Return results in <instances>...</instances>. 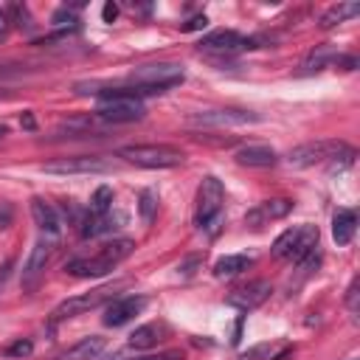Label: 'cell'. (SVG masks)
Listing matches in <instances>:
<instances>
[{"label": "cell", "instance_id": "24", "mask_svg": "<svg viewBox=\"0 0 360 360\" xmlns=\"http://www.w3.org/2000/svg\"><path fill=\"white\" fill-rule=\"evenodd\" d=\"M110 208H112V188H110V186H98L96 194L90 197V208H87V214L101 217V214H110Z\"/></svg>", "mask_w": 360, "mask_h": 360}, {"label": "cell", "instance_id": "22", "mask_svg": "<svg viewBox=\"0 0 360 360\" xmlns=\"http://www.w3.org/2000/svg\"><path fill=\"white\" fill-rule=\"evenodd\" d=\"M335 59H338V53L332 51V48H318V51H312L309 56H307V62L301 65V76H307V73H318V70H323L326 65H335Z\"/></svg>", "mask_w": 360, "mask_h": 360}, {"label": "cell", "instance_id": "29", "mask_svg": "<svg viewBox=\"0 0 360 360\" xmlns=\"http://www.w3.org/2000/svg\"><path fill=\"white\" fill-rule=\"evenodd\" d=\"M51 22H53V25H70V28H76V25H79L76 14H73V11H68V8L53 11V20H51Z\"/></svg>", "mask_w": 360, "mask_h": 360}, {"label": "cell", "instance_id": "1", "mask_svg": "<svg viewBox=\"0 0 360 360\" xmlns=\"http://www.w3.org/2000/svg\"><path fill=\"white\" fill-rule=\"evenodd\" d=\"M135 250L132 239H112L107 245H101L93 256H76L65 264V270L76 278H98L104 273H110L112 267H118L129 253Z\"/></svg>", "mask_w": 360, "mask_h": 360}, {"label": "cell", "instance_id": "14", "mask_svg": "<svg viewBox=\"0 0 360 360\" xmlns=\"http://www.w3.org/2000/svg\"><path fill=\"white\" fill-rule=\"evenodd\" d=\"M259 121V115L245 112V110H205L191 115V124H202V127H225V124H253Z\"/></svg>", "mask_w": 360, "mask_h": 360}, {"label": "cell", "instance_id": "23", "mask_svg": "<svg viewBox=\"0 0 360 360\" xmlns=\"http://www.w3.org/2000/svg\"><path fill=\"white\" fill-rule=\"evenodd\" d=\"M112 228H118V225H112V217L110 214H101V217L87 214L84 222H82V236H98V233H107Z\"/></svg>", "mask_w": 360, "mask_h": 360}, {"label": "cell", "instance_id": "12", "mask_svg": "<svg viewBox=\"0 0 360 360\" xmlns=\"http://www.w3.org/2000/svg\"><path fill=\"white\" fill-rule=\"evenodd\" d=\"M270 292H273L270 281L256 278V281H250V284H245V287L233 290V292L228 295V304H231V307H236V309H242V312H248V309L262 307V304L270 298Z\"/></svg>", "mask_w": 360, "mask_h": 360}, {"label": "cell", "instance_id": "35", "mask_svg": "<svg viewBox=\"0 0 360 360\" xmlns=\"http://www.w3.org/2000/svg\"><path fill=\"white\" fill-rule=\"evenodd\" d=\"M3 135H6V127H0V138H3Z\"/></svg>", "mask_w": 360, "mask_h": 360}, {"label": "cell", "instance_id": "5", "mask_svg": "<svg viewBox=\"0 0 360 360\" xmlns=\"http://www.w3.org/2000/svg\"><path fill=\"white\" fill-rule=\"evenodd\" d=\"M222 202H225V188L222 183L208 174L202 177L200 188H197V211H194V225L200 231H205L208 236H214L222 225Z\"/></svg>", "mask_w": 360, "mask_h": 360}, {"label": "cell", "instance_id": "13", "mask_svg": "<svg viewBox=\"0 0 360 360\" xmlns=\"http://www.w3.org/2000/svg\"><path fill=\"white\" fill-rule=\"evenodd\" d=\"M146 307L143 295H124V298H112L104 309V323L107 326H124L127 321H132L141 309Z\"/></svg>", "mask_w": 360, "mask_h": 360}, {"label": "cell", "instance_id": "21", "mask_svg": "<svg viewBox=\"0 0 360 360\" xmlns=\"http://www.w3.org/2000/svg\"><path fill=\"white\" fill-rule=\"evenodd\" d=\"M354 14H360V3H338L321 17V28H335L338 22H346Z\"/></svg>", "mask_w": 360, "mask_h": 360}, {"label": "cell", "instance_id": "10", "mask_svg": "<svg viewBox=\"0 0 360 360\" xmlns=\"http://www.w3.org/2000/svg\"><path fill=\"white\" fill-rule=\"evenodd\" d=\"M53 245H56V239H51V236H42V239L34 242L31 256H28V262H25V267H22V287H25V290L37 287V281H39V276H42V270H45L51 253H53Z\"/></svg>", "mask_w": 360, "mask_h": 360}, {"label": "cell", "instance_id": "3", "mask_svg": "<svg viewBox=\"0 0 360 360\" xmlns=\"http://www.w3.org/2000/svg\"><path fill=\"white\" fill-rule=\"evenodd\" d=\"M318 225L301 222L287 228L276 242H273V256L281 262H298V264H312L318 262Z\"/></svg>", "mask_w": 360, "mask_h": 360}, {"label": "cell", "instance_id": "19", "mask_svg": "<svg viewBox=\"0 0 360 360\" xmlns=\"http://www.w3.org/2000/svg\"><path fill=\"white\" fill-rule=\"evenodd\" d=\"M101 352H104V338L101 335H90V338H82L79 343H73L70 349H65L59 360H93Z\"/></svg>", "mask_w": 360, "mask_h": 360}, {"label": "cell", "instance_id": "2", "mask_svg": "<svg viewBox=\"0 0 360 360\" xmlns=\"http://www.w3.org/2000/svg\"><path fill=\"white\" fill-rule=\"evenodd\" d=\"M96 115L107 124H129V121H141L146 115V107L135 87H110V90H98Z\"/></svg>", "mask_w": 360, "mask_h": 360}, {"label": "cell", "instance_id": "20", "mask_svg": "<svg viewBox=\"0 0 360 360\" xmlns=\"http://www.w3.org/2000/svg\"><path fill=\"white\" fill-rule=\"evenodd\" d=\"M248 264H250V256H245V253H231V256L217 259V264H214V276H217V278H231V276L248 270Z\"/></svg>", "mask_w": 360, "mask_h": 360}, {"label": "cell", "instance_id": "4", "mask_svg": "<svg viewBox=\"0 0 360 360\" xmlns=\"http://www.w3.org/2000/svg\"><path fill=\"white\" fill-rule=\"evenodd\" d=\"M354 158V149L343 141H309V143H301L295 146L290 155H287V163L290 166H315V163H332V169H338V160L343 166H349Z\"/></svg>", "mask_w": 360, "mask_h": 360}, {"label": "cell", "instance_id": "7", "mask_svg": "<svg viewBox=\"0 0 360 360\" xmlns=\"http://www.w3.org/2000/svg\"><path fill=\"white\" fill-rule=\"evenodd\" d=\"M183 68L174 65V62H149V65H141L129 73V87H138L143 96L146 93H163L174 84L183 82Z\"/></svg>", "mask_w": 360, "mask_h": 360}, {"label": "cell", "instance_id": "31", "mask_svg": "<svg viewBox=\"0 0 360 360\" xmlns=\"http://www.w3.org/2000/svg\"><path fill=\"white\" fill-rule=\"evenodd\" d=\"M8 28H11V11L6 6H0V39H6Z\"/></svg>", "mask_w": 360, "mask_h": 360}, {"label": "cell", "instance_id": "16", "mask_svg": "<svg viewBox=\"0 0 360 360\" xmlns=\"http://www.w3.org/2000/svg\"><path fill=\"white\" fill-rule=\"evenodd\" d=\"M31 217H34L37 228H39L45 236L59 239L62 222H59V214H56V208H53L51 202H45L42 197H34V200H31Z\"/></svg>", "mask_w": 360, "mask_h": 360}, {"label": "cell", "instance_id": "17", "mask_svg": "<svg viewBox=\"0 0 360 360\" xmlns=\"http://www.w3.org/2000/svg\"><path fill=\"white\" fill-rule=\"evenodd\" d=\"M236 163L239 166H253V169H267L278 163V155L270 146H242L236 152Z\"/></svg>", "mask_w": 360, "mask_h": 360}, {"label": "cell", "instance_id": "6", "mask_svg": "<svg viewBox=\"0 0 360 360\" xmlns=\"http://www.w3.org/2000/svg\"><path fill=\"white\" fill-rule=\"evenodd\" d=\"M118 158L143 169H172L186 160V152L172 143H132V146H121Z\"/></svg>", "mask_w": 360, "mask_h": 360}, {"label": "cell", "instance_id": "25", "mask_svg": "<svg viewBox=\"0 0 360 360\" xmlns=\"http://www.w3.org/2000/svg\"><path fill=\"white\" fill-rule=\"evenodd\" d=\"M158 343V326L155 323H143V326H138L132 335H129V346L132 349H149V346H155Z\"/></svg>", "mask_w": 360, "mask_h": 360}, {"label": "cell", "instance_id": "9", "mask_svg": "<svg viewBox=\"0 0 360 360\" xmlns=\"http://www.w3.org/2000/svg\"><path fill=\"white\" fill-rule=\"evenodd\" d=\"M42 172L45 174H98V172H110V163L101 158L79 155V158H62V160L45 163Z\"/></svg>", "mask_w": 360, "mask_h": 360}, {"label": "cell", "instance_id": "34", "mask_svg": "<svg viewBox=\"0 0 360 360\" xmlns=\"http://www.w3.org/2000/svg\"><path fill=\"white\" fill-rule=\"evenodd\" d=\"M22 127H25V129H34V118H31V115H22Z\"/></svg>", "mask_w": 360, "mask_h": 360}, {"label": "cell", "instance_id": "15", "mask_svg": "<svg viewBox=\"0 0 360 360\" xmlns=\"http://www.w3.org/2000/svg\"><path fill=\"white\" fill-rule=\"evenodd\" d=\"M290 208H292V202H290V200H284V197H276V200H264V202H259L253 211H248L245 222H248L250 228H262L264 222H273V219H281V217H287V214H290Z\"/></svg>", "mask_w": 360, "mask_h": 360}, {"label": "cell", "instance_id": "27", "mask_svg": "<svg viewBox=\"0 0 360 360\" xmlns=\"http://www.w3.org/2000/svg\"><path fill=\"white\" fill-rule=\"evenodd\" d=\"M155 194L152 191H143L141 194V217L146 219V222H152V217H155Z\"/></svg>", "mask_w": 360, "mask_h": 360}, {"label": "cell", "instance_id": "33", "mask_svg": "<svg viewBox=\"0 0 360 360\" xmlns=\"http://www.w3.org/2000/svg\"><path fill=\"white\" fill-rule=\"evenodd\" d=\"M143 360H183L180 352H163V354H155V357H143Z\"/></svg>", "mask_w": 360, "mask_h": 360}, {"label": "cell", "instance_id": "18", "mask_svg": "<svg viewBox=\"0 0 360 360\" xmlns=\"http://www.w3.org/2000/svg\"><path fill=\"white\" fill-rule=\"evenodd\" d=\"M354 228H357V214H354V211H349V208H338V211L332 214V239H335L340 248L352 242Z\"/></svg>", "mask_w": 360, "mask_h": 360}, {"label": "cell", "instance_id": "11", "mask_svg": "<svg viewBox=\"0 0 360 360\" xmlns=\"http://www.w3.org/2000/svg\"><path fill=\"white\" fill-rule=\"evenodd\" d=\"M242 48H248V39H245L242 34L231 31V28L211 31V34H205V37L200 39V51H205V53L228 56V53H236V51H242Z\"/></svg>", "mask_w": 360, "mask_h": 360}, {"label": "cell", "instance_id": "32", "mask_svg": "<svg viewBox=\"0 0 360 360\" xmlns=\"http://www.w3.org/2000/svg\"><path fill=\"white\" fill-rule=\"evenodd\" d=\"M101 17H104V22H112V20L118 17V6H115V3H104V8H101Z\"/></svg>", "mask_w": 360, "mask_h": 360}, {"label": "cell", "instance_id": "8", "mask_svg": "<svg viewBox=\"0 0 360 360\" xmlns=\"http://www.w3.org/2000/svg\"><path fill=\"white\" fill-rule=\"evenodd\" d=\"M104 301H112V287H98V290H90V292H82V295L65 298V301L53 309V321H65V318L82 315V312H87V309L101 307Z\"/></svg>", "mask_w": 360, "mask_h": 360}, {"label": "cell", "instance_id": "30", "mask_svg": "<svg viewBox=\"0 0 360 360\" xmlns=\"http://www.w3.org/2000/svg\"><path fill=\"white\" fill-rule=\"evenodd\" d=\"M208 25V17L205 14H197V17H191L188 22H183V31H202Z\"/></svg>", "mask_w": 360, "mask_h": 360}, {"label": "cell", "instance_id": "26", "mask_svg": "<svg viewBox=\"0 0 360 360\" xmlns=\"http://www.w3.org/2000/svg\"><path fill=\"white\" fill-rule=\"evenodd\" d=\"M34 352V343L28 338H17L14 343L6 346V357H28Z\"/></svg>", "mask_w": 360, "mask_h": 360}, {"label": "cell", "instance_id": "28", "mask_svg": "<svg viewBox=\"0 0 360 360\" xmlns=\"http://www.w3.org/2000/svg\"><path fill=\"white\" fill-rule=\"evenodd\" d=\"M346 307H349L352 312L360 309V281H357V278H354V281L349 284V290H346Z\"/></svg>", "mask_w": 360, "mask_h": 360}]
</instances>
